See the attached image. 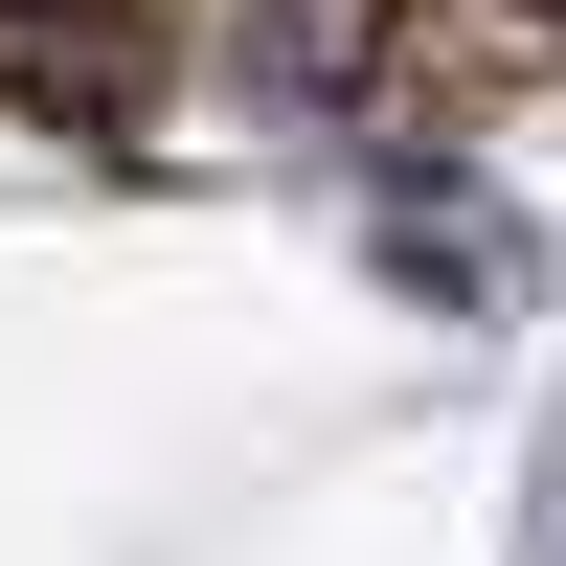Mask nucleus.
<instances>
[{
  "instance_id": "1",
  "label": "nucleus",
  "mask_w": 566,
  "mask_h": 566,
  "mask_svg": "<svg viewBox=\"0 0 566 566\" xmlns=\"http://www.w3.org/2000/svg\"><path fill=\"white\" fill-rule=\"evenodd\" d=\"M522 23H544V45H566V0H522Z\"/></svg>"
}]
</instances>
